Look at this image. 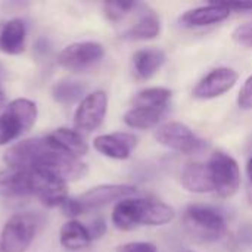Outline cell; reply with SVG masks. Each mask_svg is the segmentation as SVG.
<instances>
[{"instance_id":"11","label":"cell","mask_w":252,"mask_h":252,"mask_svg":"<svg viewBox=\"0 0 252 252\" xmlns=\"http://www.w3.org/2000/svg\"><path fill=\"white\" fill-rule=\"evenodd\" d=\"M239 74L229 66H219L205 74L193 87L192 94L201 100H210L220 97L230 92L238 83Z\"/></svg>"},{"instance_id":"30","label":"cell","mask_w":252,"mask_h":252,"mask_svg":"<svg viewBox=\"0 0 252 252\" xmlns=\"http://www.w3.org/2000/svg\"><path fill=\"white\" fill-rule=\"evenodd\" d=\"M87 230L92 241H97L106 233V221L102 217H96L87 224Z\"/></svg>"},{"instance_id":"18","label":"cell","mask_w":252,"mask_h":252,"mask_svg":"<svg viewBox=\"0 0 252 252\" xmlns=\"http://www.w3.org/2000/svg\"><path fill=\"white\" fill-rule=\"evenodd\" d=\"M27 27L19 18L9 19L0 27V52L4 55H21L25 50Z\"/></svg>"},{"instance_id":"24","label":"cell","mask_w":252,"mask_h":252,"mask_svg":"<svg viewBox=\"0 0 252 252\" xmlns=\"http://www.w3.org/2000/svg\"><path fill=\"white\" fill-rule=\"evenodd\" d=\"M86 92V86L80 81H71V80H62L58 81L52 87V96L53 99L61 105H71L81 99V96Z\"/></svg>"},{"instance_id":"16","label":"cell","mask_w":252,"mask_h":252,"mask_svg":"<svg viewBox=\"0 0 252 252\" xmlns=\"http://www.w3.org/2000/svg\"><path fill=\"white\" fill-rule=\"evenodd\" d=\"M165 59L167 56L161 49L148 47V49L136 50L131 56V66H133L134 77L140 81L151 80L162 68Z\"/></svg>"},{"instance_id":"28","label":"cell","mask_w":252,"mask_h":252,"mask_svg":"<svg viewBox=\"0 0 252 252\" xmlns=\"http://www.w3.org/2000/svg\"><path fill=\"white\" fill-rule=\"evenodd\" d=\"M117 252H158V248L151 242H127L120 245Z\"/></svg>"},{"instance_id":"8","label":"cell","mask_w":252,"mask_h":252,"mask_svg":"<svg viewBox=\"0 0 252 252\" xmlns=\"http://www.w3.org/2000/svg\"><path fill=\"white\" fill-rule=\"evenodd\" d=\"M108 112V94L103 90H94L86 94L74 112V130L89 134L97 130Z\"/></svg>"},{"instance_id":"14","label":"cell","mask_w":252,"mask_h":252,"mask_svg":"<svg viewBox=\"0 0 252 252\" xmlns=\"http://www.w3.org/2000/svg\"><path fill=\"white\" fill-rule=\"evenodd\" d=\"M232 10L226 3H210L186 10L180 16V25L186 28L210 27L226 21Z\"/></svg>"},{"instance_id":"35","label":"cell","mask_w":252,"mask_h":252,"mask_svg":"<svg viewBox=\"0 0 252 252\" xmlns=\"http://www.w3.org/2000/svg\"><path fill=\"white\" fill-rule=\"evenodd\" d=\"M185 252H193V251H185Z\"/></svg>"},{"instance_id":"10","label":"cell","mask_w":252,"mask_h":252,"mask_svg":"<svg viewBox=\"0 0 252 252\" xmlns=\"http://www.w3.org/2000/svg\"><path fill=\"white\" fill-rule=\"evenodd\" d=\"M30 173V188L31 195H34L44 207L55 208L61 207L68 198L66 182L62 179L40 170L28 171Z\"/></svg>"},{"instance_id":"15","label":"cell","mask_w":252,"mask_h":252,"mask_svg":"<svg viewBox=\"0 0 252 252\" xmlns=\"http://www.w3.org/2000/svg\"><path fill=\"white\" fill-rule=\"evenodd\" d=\"M46 140L56 151H61L74 158H81L89 152V145L84 140L83 134L74 128L59 127L49 133L46 136Z\"/></svg>"},{"instance_id":"13","label":"cell","mask_w":252,"mask_h":252,"mask_svg":"<svg viewBox=\"0 0 252 252\" xmlns=\"http://www.w3.org/2000/svg\"><path fill=\"white\" fill-rule=\"evenodd\" d=\"M136 146H137V137L133 133H127V131L100 134L93 140V148L96 152H99L106 158L118 159V161L128 159L131 152L136 149Z\"/></svg>"},{"instance_id":"25","label":"cell","mask_w":252,"mask_h":252,"mask_svg":"<svg viewBox=\"0 0 252 252\" xmlns=\"http://www.w3.org/2000/svg\"><path fill=\"white\" fill-rule=\"evenodd\" d=\"M139 3L136 1H106L103 4V13L108 21L117 22L126 18L133 9H136Z\"/></svg>"},{"instance_id":"1","label":"cell","mask_w":252,"mask_h":252,"mask_svg":"<svg viewBox=\"0 0 252 252\" xmlns=\"http://www.w3.org/2000/svg\"><path fill=\"white\" fill-rule=\"evenodd\" d=\"M176 219V210L152 198H127L115 204L112 210V224L121 232L137 227H159L170 224Z\"/></svg>"},{"instance_id":"29","label":"cell","mask_w":252,"mask_h":252,"mask_svg":"<svg viewBox=\"0 0 252 252\" xmlns=\"http://www.w3.org/2000/svg\"><path fill=\"white\" fill-rule=\"evenodd\" d=\"M233 40L244 46H252V24H245L233 31Z\"/></svg>"},{"instance_id":"2","label":"cell","mask_w":252,"mask_h":252,"mask_svg":"<svg viewBox=\"0 0 252 252\" xmlns=\"http://www.w3.org/2000/svg\"><path fill=\"white\" fill-rule=\"evenodd\" d=\"M185 230L199 242L214 244L224 238L227 223L224 216L214 207L204 204H192L183 213Z\"/></svg>"},{"instance_id":"26","label":"cell","mask_w":252,"mask_h":252,"mask_svg":"<svg viewBox=\"0 0 252 252\" xmlns=\"http://www.w3.org/2000/svg\"><path fill=\"white\" fill-rule=\"evenodd\" d=\"M61 210H62L63 216L69 217V220H75V217L86 214V210H84L81 201L78 198H72V196H68L65 199V202L61 205Z\"/></svg>"},{"instance_id":"6","label":"cell","mask_w":252,"mask_h":252,"mask_svg":"<svg viewBox=\"0 0 252 252\" xmlns=\"http://www.w3.org/2000/svg\"><path fill=\"white\" fill-rule=\"evenodd\" d=\"M154 137L159 145L165 146L167 149L185 155L199 154L207 148V142L204 139L196 136L186 124L179 121L161 124L159 127H157Z\"/></svg>"},{"instance_id":"23","label":"cell","mask_w":252,"mask_h":252,"mask_svg":"<svg viewBox=\"0 0 252 252\" xmlns=\"http://www.w3.org/2000/svg\"><path fill=\"white\" fill-rule=\"evenodd\" d=\"M173 92L167 87H148L137 92L133 97V106L168 108Z\"/></svg>"},{"instance_id":"19","label":"cell","mask_w":252,"mask_h":252,"mask_svg":"<svg viewBox=\"0 0 252 252\" xmlns=\"http://www.w3.org/2000/svg\"><path fill=\"white\" fill-rule=\"evenodd\" d=\"M31 195L30 173L6 168L0 170V196L1 198H24Z\"/></svg>"},{"instance_id":"3","label":"cell","mask_w":252,"mask_h":252,"mask_svg":"<svg viewBox=\"0 0 252 252\" xmlns=\"http://www.w3.org/2000/svg\"><path fill=\"white\" fill-rule=\"evenodd\" d=\"M34 170L50 173V174L62 179L66 183L80 180L89 173L87 165L80 158H74L61 151H56L55 148H52L47 143L46 137H44L43 146L40 148V151L34 159V165H32L31 171H34Z\"/></svg>"},{"instance_id":"12","label":"cell","mask_w":252,"mask_h":252,"mask_svg":"<svg viewBox=\"0 0 252 252\" xmlns=\"http://www.w3.org/2000/svg\"><path fill=\"white\" fill-rule=\"evenodd\" d=\"M137 193V188L131 185H99L90 188L78 196L86 213L92 210L103 208L112 202H120L127 198H133Z\"/></svg>"},{"instance_id":"5","label":"cell","mask_w":252,"mask_h":252,"mask_svg":"<svg viewBox=\"0 0 252 252\" xmlns=\"http://www.w3.org/2000/svg\"><path fill=\"white\" fill-rule=\"evenodd\" d=\"M205 165L213 192L219 198L229 199L238 193L241 188V168L232 155L223 151H217L211 154Z\"/></svg>"},{"instance_id":"9","label":"cell","mask_w":252,"mask_h":252,"mask_svg":"<svg viewBox=\"0 0 252 252\" xmlns=\"http://www.w3.org/2000/svg\"><path fill=\"white\" fill-rule=\"evenodd\" d=\"M37 233V223L28 214L12 216L0 233L4 252H25L32 244Z\"/></svg>"},{"instance_id":"20","label":"cell","mask_w":252,"mask_h":252,"mask_svg":"<svg viewBox=\"0 0 252 252\" xmlns=\"http://www.w3.org/2000/svg\"><path fill=\"white\" fill-rule=\"evenodd\" d=\"M168 108H145V106H133L128 109L123 120L124 124L134 130H151L158 127V124L165 117Z\"/></svg>"},{"instance_id":"34","label":"cell","mask_w":252,"mask_h":252,"mask_svg":"<svg viewBox=\"0 0 252 252\" xmlns=\"http://www.w3.org/2000/svg\"><path fill=\"white\" fill-rule=\"evenodd\" d=\"M0 252H4V250H3V247H1V241H0Z\"/></svg>"},{"instance_id":"21","label":"cell","mask_w":252,"mask_h":252,"mask_svg":"<svg viewBox=\"0 0 252 252\" xmlns=\"http://www.w3.org/2000/svg\"><path fill=\"white\" fill-rule=\"evenodd\" d=\"M87 226L78 220H68L59 230V244L68 251H81L92 244Z\"/></svg>"},{"instance_id":"4","label":"cell","mask_w":252,"mask_h":252,"mask_svg":"<svg viewBox=\"0 0 252 252\" xmlns=\"http://www.w3.org/2000/svg\"><path fill=\"white\" fill-rule=\"evenodd\" d=\"M37 105L35 102L18 97L13 99L0 114V146H4L21 134L30 131L37 121Z\"/></svg>"},{"instance_id":"32","label":"cell","mask_w":252,"mask_h":252,"mask_svg":"<svg viewBox=\"0 0 252 252\" xmlns=\"http://www.w3.org/2000/svg\"><path fill=\"white\" fill-rule=\"evenodd\" d=\"M230 10H252V1H236V3H226Z\"/></svg>"},{"instance_id":"33","label":"cell","mask_w":252,"mask_h":252,"mask_svg":"<svg viewBox=\"0 0 252 252\" xmlns=\"http://www.w3.org/2000/svg\"><path fill=\"white\" fill-rule=\"evenodd\" d=\"M4 103H6V96H4V93L0 90V109L4 106Z\"/></svg>"},{"instance_id":"27","label":"cell","mask_w":252,"mask_h":252,"mask_svg":"<svg viewBox=\"0 0 252 252\" xmlns=\"http://www.w3.org/2000/svg\"><path fill=\"white\" fill-rule=\"evenodd\" d=\"M238 105L241 109H245V111L252 109V74L245 80L244 86L239 90Z\"/></svg>"},{"instance_id":"31","label":"cell","mask_w":252,"mask_h":252,"mask_svg":"<svg viewBox=\"0 0 252 252\" xmlns=\"http://www.w3.org/2000/svg\"><path fill=\"white\" fill-rule=\"evenodd\" d=\"M247 199L252 208V155L247 162Z\"/></svg>"},{"instance_id":"17","label":"cell","mask_w":252,"mask_h":252,"mask_svg":"<svg viewBox=\"0 0 252 252\" xmlns=\"http://www.w3.org/2000/svg\"><path fill=\"white\" fill-rule=\"evenodd\" d=\"M159 34H161L159 16L148 6H142L137 21L128 30L124 31L123 38L131 41H148L157 38Z\"/></svg>"},{"instance_id":"7","label":"cell","mask_w":252,"mask_h":252,"mask_svg":"<svg viewBox=\"0 0 252 252\" xmlns=\"http://www.w3.org/2000/svg\"><path fill=\"white\" fill-rule=\"evenodd\" d=\"M105 56V47L97 41H77L65 46L58 55V65L72 71L84 72L96 66Z\"/></svg>"},{"instance_id":"22","label":"cell","mask_w":252,"mask_h":252,"mask_svg":"<svg viewBox=\"0 0 252 252\" xmlns=\"http://www.w3.org/2000/svg\"><path fill=\"white\" fill-rule=\"evenodd\" d=\"M182 186L190 193H210L213 186L208 177L207 165L202 162H188L180 176Z\"/></svg>"}]
</instances>
